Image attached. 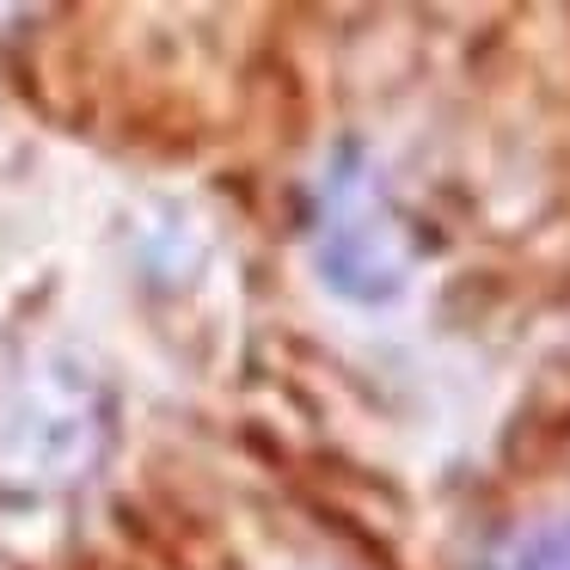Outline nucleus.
<instances>
[{
    "instance_id": "obj_1",
    "label": "nucleus",
    "mask_w": 570,
    "mask_h": 570,
    "mask_svg": "<svg viewBox=\"0 0 570 570\" xmlns=\"http://www.w3.org/2000/svg\"><path fill=\"white\" fill-rule=\"evenodd\" d=\"M484 570H570V515L533 521V528L509 533Z\"/></svg>"
}]
</instances>
